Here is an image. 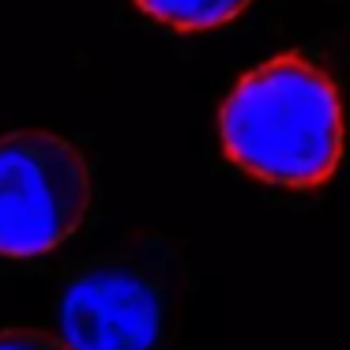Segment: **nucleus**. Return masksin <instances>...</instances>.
Returning <instances> with one entry per match:
<instances>
[{"instance_id":"3","label":"nucleus","mask_w":350,"mask_h":350,"mask_svg":"<svg viewBox=\"0 0 350 350\" xmlns=\"http://www.w3.org/2000/svg\"><path fill=\"white\" fill-rule=\"evenodd\" d=\"M94 200L83 151L57 132L0 136V256L34 260L87 222Z\"/></svg>"},{"instance_id":"1","label":"nucleus","mask_w":350,"mask_h":350,"mask_svg":"<svg viewBox=\"0 0 350 350\" xmlns=\"http://www.w3.org/2000/svg\"><path fill=\"white\" fill-rule=\"evenodd\" d=\"M222 151L237 170L279 189H317L342 162L335 79L301 53L245 72L219 113Z\"/></svg>"},{"instance_id":"2","label":"nucleus","mask_w":350,"mask_h":350,"mask_svg":"<svg viewBox=\"0 0 350 350\" xmlns=\"http://www.w3.org/2000/svg\"><path fill=\"white\" fill-rule=\"evenodd\" d=\"M181 275L151 245L102 252L61 290L57 339L68 350H162L174 332Z\"/></svg>"},{"instance_id":"4","label":"nucleus","mask_w":350,"mask_h":350,"mask_svg":"<svg viewBox=\"0 0 350 350\" xmlns=\"http://www.w3.org/2000/svg\"><path fill=\"white\" fill-rule=\"evenodd\" d=\"M136 4L174 31H211L237 19L252 0H136Z\"/></svg>"},{"instance_id":"5","label":"nucleus","mask_w":350,"mask_h":350,"mask_svg":"<svg viewBox=\"0 0 350 350\" xmlns=\"http://www.w3.org/2000/svg\"><path fill=\"white\" fill-rule=\"evenodd\" d=\"M0 350H68L57 335L34 332V327H8L0 332Z\"/></svg>"}]
</instances>
